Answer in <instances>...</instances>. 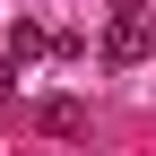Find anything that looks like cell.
Masks as SVG:
<instances>
[{
	"label": "cell",
	"mask_w": 156,
	"mask_h": 156,
	"mask_svg": "<svg viewBox=\"0 0 156 156\" xmlns=\"http://www.w3.org/2000/svg\"><path fill=\"white\" fill-rule=\"evenodd\" d=\"M139 52H147V26H139V17H113V26H104V61H113V69H130Z\"/></svg>",
	"instance_id": "obj_2"
},
{
	"label": "cell",
	"mask_w": 156,
	"mask_h": 156,
	"mask_svg": "<svg viewBox=\"0 0 156 156\" xmlns=\"http://www.w3.org/2000/svg\"><path fill=\"white\" fill-rule=\"evenodd\" d=\"M35 130H52V139H78V130H87V104H78V95H44V104H35Z\"/></svg>",
	"instance_id": "obj_1"
},
{
	"label": "cell",
	"mask_w": 156,
	"mask_h": 156,
	"mask_svg": "<svg viewBox=\"0 0 156 156\" xmlns=\"http://www.w3.org/2000/svg\"><path fill=\"white\" fill-rule=\"evenodd\" d=\"M147 44H156V26H147Z\"/></svg>",
	"instance_id": "obj_5"
},
{
	"label": "cell",
	"mask_w": 156,
	"mask_h": 156,
	"mask_svg": "<svg viewBox=\"0 0 156 156\" xmlns=\"http://www.w3.org/2000/svg\"><path fill=\"white\" fill-rule=\"evenodd\" d=\"M0 104H17V61H0Z\"/></svg>",
	"instance_id": "obj_4"
},
{
	"label": "cell",
	"mask_w": 156,
	"mask_h": 156,
	"mask_svg": "<svg viewBox=\"0 0 156 156\" xmlns=\"http://www.w3.org/2000/svg\"><path fill=\"white\" fill-rule=\"evenodd\" d=\"M35 52H44V26H35V17H17V35H9V61H35Z\"/></svg>",
	"instance_id": "obj_3"
}]
</instances>
